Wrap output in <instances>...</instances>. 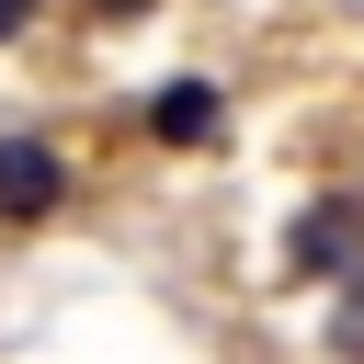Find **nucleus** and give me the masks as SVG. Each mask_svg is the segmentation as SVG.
<instances>
[{"mask_svg":"<svg viewBox=\"0 0 364 364\" xmlns=\"http://www.w3.org/2000/svg\"><path fill=\"white\" fill-rule=\"evenodd\" d=\"M57 193H68V159L34 136H0V216H46Z\"/></svg>","mask_w":364,"mask_h":364,"instance_id":"nucleus-1","label":"nucleus"},{"mask_svg":"<svg viewBox=\"0 0 364 364\" xmlns=\"http://www.w3.org/2000/svg\"><path fill=\"white\" fill-rule=\"evenodd\" d=\"M148 125H159L171 148H193V136H216V91H205V80H171V91L148 102Z\"/></svg>","mask_w":364,"mask_h":364,"instance_id":"nucleus-2","label":"nucleus"},{"mask_svg":"<svg viewBox=\"0 0 364 364\" xmlns=\"http://www.w3.org/2000/svg\"><path fill=\"white\" fill-rule=\"evenodd\" d=\"M353 239H364V228H353V205H318V216L296 228V273H341V262H353Z\"/></svg>","mask_w":364,"mask_h":364,"instance_id":"nucleus-3","label":"nucleus"},{"mask_svg":"<svg viewBox=\"0 0 364 364\" xmlns=\"http://www.w3.org/2000/svg\"><path fill=\"white\" fill-rule=\"evenodd\" d=\"M23 23H34V0H0V34H23Z\"/></svg>","mask_w":364,"mask_h":364,"instance_id":"nucleus-4","label":"nucleus"},{"mask_svg":"<svg viewBox=\"0 0 364 364\" xmlns=\"http://www.w3.org/2000/svg\"><path fill=\"white\" fill-rule=\"evenodd\" d=\"M91 11H114V23H136V11H148V0H91Z\"/></svg>","mask_w":364,"mask_h":364,"instance_id":"nucleus-5","label":"nucleus"}]
</instances>
